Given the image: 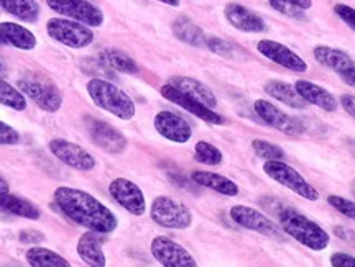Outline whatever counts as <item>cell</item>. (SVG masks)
<instances>
[{
	"label": "cell",
	"mask_w": 355,
	"mask_h": 267,
	"mask_svg": "<svg viewBox=\"0 0 355 267\" xmlns=\"http://www.w3.org/2000/svg\"><path fill=\"white\" fill-rule=\"evenodd\" d=\"M334 12L345 25H349V28L355 31V8L345 6V3H337L334 7Z\"/></svg>",
	"instance_id": "obj_38"
},
{
	"label": "cell",
	"mask_w": 355,
	"mask_h": 267,
	"mask_svg": "<svg viewBox=\"0 0 355 267\" xmlns=\"http://www.w3.org/2000/svg\"><path fill=\"white\" fill-rule=\"evenodd\" d=\"M152 255L155 261L165 267H196L198 262L186 248L166 237H157L152 241Z\"/></svg>",
	"instance_id": "obj_11"
},
{
	"label": "cell",
	"mask_w": 355,
	"mask_h": 267,
	"mask_svg": "<svg viewBox=\"0 0 355 267\" xmlns=\"http://www.w3.org/2000/svg\"><path fill=\"white\" fill-rule=\"evenodd\" d=\"M0 104L17 112H24L26 109V97L20 92V89H15L0 77Z\"/></svg>",
	"instance_id": "obj_31"
},
{
	"label": "cell",
	"mask_w": 355,
	"mask_h": 267,
	"mask_svg": "<svg viewBox=\"0 0 355 267\" xmlns=\"http://www.w3.org/2000/svg\"><path fill=\"white\" fill-rule=\"evenodd\" d=\"M352 194H354V195H355V181H354V182H352Z\"/></svg>",
	"instance_id": "obj_46"
},
{
	"label": "cell",
	"mask_w": 355,
	"mask_h": 267,
	"mask_svg": "<svg viewBox=\"0 0 355 267\" xmlns=\"http://www.w3.org/2000/svg\"><path fill=\"white\" fill-rule=\"evenodd\" d=\"M331 266L334 267H355V257L347 252H334L331 256Z\"/></svg>",
	"instance_id": "obj_39"
},
{
	"label": "cell",
	"mask_w": 355,
	"mask_h": 267,
	"mask_svg": "<svg viewBox=\"0 0 355 267\" xmlns=\"http://www.w3.org/2000/svg\"><path fill=\"white\" fill-rule=\"evenodd\" d=\"M109 194L112 195V199L119 203V205L125 208V210L128 213H132V215L141 217L146 212L145 195L135 182L123 179V177L114 179L109 184Z\"/></svg>",
	"instance_id": "obj_10"
},
{
	"label": "cell",
	"mask_w": 355,
	"mask_h": 267,
	"mask_svg": "<svg viewBox=\"0 0 355 267\" xmlns=\"http://www.w3.org/2000/svg\"><path fill=\"white\" fill-rule=\"evenodd\" d=\"M252 148H254L255 154L259 156V158L265 159V161H275V159L285 161L286 158V153L283 151V148H279L278 145H273L265 140H254L252 141Z\"/></svg>",
	"instance_id": "obj_34"
},
{
	"label": "cell",
	"mask_w": 355,
	"mask_h": 267,
	"mask_svg": "<svg viewBox=\"0 0 355 267\" xmlns=\"http://www.w3.org/2000/svg\"><path fill=\"white\" fill-rule=\"evenodd\" d=\"M86 125L92 141H94L97 146H101L104 151H107V153L119 154L127 148L125 136H123L119 130H115L112 125L99 122V120L94 118H87Z\"/></svg>",
	"instance_id": "obj_17"
},
{
	"label": "cell",
	"mask_w": 355,
	"mask_h": 267,
	"mask_svg": "<svg viewBox=\"0 0 355 267\" xmlns=\"http://www.w3.org/2000/svg\"><path fill=\"white\" fill-rule=\"evenodd\" d=\"M339 75H340V77H343V81H344L345 84H349L350 87L355 89V66H354L352 69L345 71V73L339 74Z\"/></svg>",
	"instance_id": "obj_42"
},
{
	"label": "cell",
	"mask_w": 355,
	"mask_h": 267,
	"mask_svg": "<svg viewBox=\"0 0 355 267\" xmlns=\"http://www.w3.org/2000/svg\"><path fill=\"white\" fill-rule=\"evenodd\" d=\"M268 2L275 10L290 19H303L304 12L313 7L311 0H268Z\"/></svg>",
	"instance_id": "obj_32"
},
{
	"label": "cell",
	"mask_w": 355,
	"mask_h": 267,
	"mask_svg": "<svg viewBox=\"0 0 355 267\" xmlns=\"http://www.w3.org/2000/svg\"><path fill=\"white\" fill-rule=\"evenodd\" d=\"M86 89L92 104L99 107V109L112 113L114 117L121 120H132L135 117L137 107L133 104V100L125 92L114 86L112 82L94 77L86 84Z\"/></svg>",
	"instance_id": "obj_3"
},
{
	"label": "cell",
	"mask_w": 355,
	"mask_h": 267,
	"mask_svg": "<svg viewBox=\"0 0 355 267\" xmlns=\"http://www.w3.org/2000/svg\"><path fill=\"white\" fill-rule=\"evenodd\" d=\"M340 104H343L345 112L355 118V95L344 93V95H340Z\"/></svg>",
	"instance_id": "obj_41"
},
{
	"label": "cell",
	"mask_w": 355,
	"mask_h": 267,
	"mask_svg": "<svg viewBox=\"0 0 355 267\" xmlns=\"http://www.w3.org/2000/svg\"><path fill=\"white\" fill-rule=\"evenodd\" d=\"M155 130H157L163 138H166L168 141H173V143L184 145L188 143L193 136V130H191L189 123L186 122L183 117L180 115L168 112V110H163L155 115L153 120Z\"/></svg>",
	"instance_id": "obj_16"
},
{
	"label": "cell",
	"mask_w": 355,
	"mask_h": 267,
	"mask_svg": "<svg viewBox=\"0 0 355 267\" xmlns=\"http://www.w3.org/2000/svg\"><path fill=\"white\" fill-rule=\"evenodd\" d=\"M0 44L17 48L21 51H32L37 48V38L25 26L13 21H2L0 24Z\"/></svg>",
	"instance_id": "obj_20"
},
{
	"label": "cell",
	"mask_w": 355,
	"mask_h": 267,
	"mask_svg": "<svg viewBox=\"0 0 355 267\" xmlns=\"http://www.w3.org/2000/svg\"><path fill=\"white\" fill-rule=\"evenodd\" d=\"M150 217L155 223L168 230H186L193 225L189 208L165 195H159L153 200Z\"/></svg>",
	"instance_id": "obj_7"
},
{
	"label": "cell",
	"mask_w": 355,
	"mask_h": 267,
	"mask_svg": "<svg viewBox=\"0 0 355 267\" xmlns=\"http://www.w3.org/2000/svg\"><path fill=\"white\" fill-rule=\"evenodd\" d=\"M102 233L89 230L78 241V255L84 261V264L92 267H104L107 264L104 249H102Z\"/></svg>",
	"instance_id": "obj_22"
},
{
	"label": "cell",
	"mask_w": 355,
	"mask_h": 267,
	"mask_svg": "<svg viewBox=\"0 0 355 267\" xmlns=\"http://www.w3.org/2000/svg\"><path fill=\"white\" fill-rule=\"evenodd\" d=\"M55 202L60 210L74 223L84 228L109 234L117 228V217L99 202L94 195L73 187H58L55 190Z\"/></svg>",
	"instance_id": "obj_1"
},
{
	"label": "cell",
	"mask_w": 355,
	"mask_h": 267,
	"mask_svg": "<svg viewBox=\"0 0 355 267\" xmlns=\"http://www.w3.org/2000/svg\"><path fill=\"white\" fill-rule=\"evenodd\" d=\"M295 89L306 104L316 105L321 110H324V112H336L337 107H339L336 97L324 87L318 86V84L300 79V81L295 82Z\"/></svg>",
	"instance_id": "obj_19"
},
{
	"label": "cell",
	"mask_w": 355,
	"mask_h": 267,
	"mask_svg": "<svg viewBox=\"0 0 355 267\" xmlns=\"http://www.w3.org/2000/svg\"><path fill=\"white\" fill-rule=\"evenodd\" d=\"M0 212L10 213V215H17L21 218H28V220H38L42 217V213H40L38 208L32 202L8 192L0 194Z\"/></svg>",
	"instance_id": "obj_26"
},
{
	"label": "cell",
	"mask_w": 355,
	"mask_h": 267,
	"mask_svg": "<svg viewBox=\"0 0 355 267\" xmlns=\"http://www.w3.org/2000/svg\"><path fill=\"white\" fill-rule=\"evenodd\" d=\"M257 50L266 59L277 62V64L293 71V73H306L308 71V62L303 57L291 51L285 44L273 42V39H261L257 44Z\"/></svg>",
	"instance_id": "obj_15"
},
{
	"label": "cell",
	"mask_w": 355,
	"mask_h": 267,
	"mask_svg": "<svg viewBox=\"0 0 355 267\" xmlns=\"http://www.w3.org/2000/svg\"><path fill=\"white\" fill-rule=\"evenodd\" d=\"M327 202L332 208H336L340 215L350 218V220H355V202L349 199L340 197V195H329L327 197Z\"/></svg>",
	"instance_id": "obj_35"
},
{
	"label": "cell",
	"mask_w": 355,
	"mask_h": 267,
	"mask_svg": "<svg viewBox=\"0 0 355 267\" xmlns=\"http://www.w3.org/2000/svg\"><path fill=\"white\" fill-rule=\"evenodd\" d=\"M194 159L198 163L206 164V166H219L224 156H222L220 149L216 148V146L206 143V141H199L194 146Z\"/></svg>",
	"instance_id": "obj_33"
},
{
	"label": "cell",
	"mask_w": 355,
	"mask_h": 267,
	"mask_svg": "<svg viewBox=\"0 0 355 267\" xmlns=\"http://www.w3.org/2000/svg\"><path fill=\"white\" fill-rule=\"evenodd\" d=\"M26 262L32 267H69V261H66L63 256H60L55 251H50L48 248H42L33 244L26 251Z\"/></svg>",
	"instance_id": "obj_29"
},
{
	"label": "cell",
	"mask_w": 355,
	"mask_h": 267,
	"mask_svg": "<svg viewBox=\"0 0 355 267\" xmlns=\"http://www.w3.org/2000/svg\"><path fill=\"white\" fill-rule=\"evenodd\" d=\"M20 141V135L10 125L0 122V145H17Z\"/></svg>",
	"instance_id": "obj_37"
},
{
	"label": "cell",
	"mask_w": 355,
	"mask_h": 267,
	"mask_svg": "<svg viewBox=\"0 0 355 267\" xmlns=\"http://www.w3.org/2000/svg\"><path fill=\"white\" fill-rule=\"evenodd\" d=\"M46 33L55 42L64 44V46L73 48V50H81L87 48L89 44L94 43V33L87 25L81 21L71 19H50L46 21Z\"/></svg>",
	"instance_id": "obj_5"
},
{
	"label": "cell",
	"mask_w": 355,
	"mask_h": 267,
	"mask_svg": "<svg viewBox=\"0 0 355 267\" xmlns=\"http://www.w3.org/2000/svg\"><path fill=\"white\" fill-rule=\"evenodd\" d=\"M17 87L44 112L56 113L63 107V95L50 79H44L37 74H28L17 82Z\"/></svg>",
	"instance_id": "obj_4"
},
{
	"label": "cell",
	"mask_w": 355,
	"mask_h": 267,
	"mask_svg": "<svg viewBox=\"0 0 355 267\" xmlns=\"http://www.w3.org/2000/svg\"><path fill=\"white\" fill-rule=\"evenodd\" d=\"M159 93H162L166 100H170L171 104H176L178 107H181V109L186 110V112L194 115V117L201 118L202 122L211 123V125H224L225 123V120L222 118L219 113H216L214 110L209 109V107L201 104V102L193 99V97L186 95L184 92L178 91L176 87L170 86V84L162 86V89H159Z\"/></svg>",
	"instance_id": "obj_12"
},
{
	"label": "cell",
	"mask_w": 355,
	"mask_h": 267,
	"mask_svg": "<svg viewBox=\"0 0 355 267\" xmlns=\"http://www.w3.org/2000/svg\"><path fill=\"white\" fill-rule=\"evenodd\" d=\"M173 33H175V37L178 39L191 44V46L201 48L206 46L207 43V38L206 35L202 33V30L199 28L198 25H194L189 19H186V17H180V19L173 24Z\"/></svg>",
	"instance_id": "obj_28"
},
{
	"label": "cell",
	"mask_w": 355,
	"mask_h": 267,
	"mask_svg": "<svg viewBox=\"0 0 355 267\" xmlns=\"http://www.w3.org/2000/svg\"><path fill=\"white\" fill-rule=\"evenodd\" d=\"M20 241L26 244H38L44 241V234L42 231L35 230H25L20 233Z\"/></svg>",
	"instance_id": "obj_40"
},
{
	"label": "cell",
	"mask_w": 355,
	"mask_h": 267,
	"mask_svg": "<svg viewBox=\"0 0 355 267\" xmlns=\"http://www.w3.org/2000/svg\"><path fill=\"white\" fill-rule=\"evenodd\" d=\"M157 2H162V3H165V6H170V7H180V0H157Z\"/></svg>",
	"instance_id": "obj_44"
},
{
	"label": "cell",
	"mask_w": 355,
	"mask_h": 267,
	"mask_svg": "<svg viewBox=\"0 0 355 267\" xmlns=\"http://www.w3.org/2000/svg\"><path fill=\"white\" fill-rule=\"evenodd\" d=\"M263 171L270 179L278 182L279 185L286 187V189H290L291 192L300 195V197H303L304 200H309V202H316V200H319L318 190L314 189V187L311 185L295 167H291L290 164H286L285 161H279V159L265 161Z\"/></svg>",
	"instance_id": "obj_6"
},
{
	"label": "cell",
	"mask_w": 355,
	"mask_h": 267,
	"mask_svg": "<svg viewBox=\"0 0 355 267\" xmlns=\"http://www.w3.org/2000/svg\"><path fill=\"white\" fill-rule=\"evenodd\" d=\"M48 148L56 159L78 171H92L96 167L94 156L68 140H51Z\"/></svg>",
	"instance_id": "obj_13"
},
{
	"label": "cell",
	"mask_w": 355,
	"mask_h": 267,
	"mask_svg": "<svg viewBox=\"0 0 355 267\" xmlns=\"http://www.w3.org/2000/svg\"><path fill=\"white\" fill-rule=\"evenodd\" d=\"M279 225L288 237L296 239L311 251H324L331 243V237L326 230L321 228L316 221L309 220L303 213L286 207L278 215Z\"/></svg>",
	"instance_id": "obj_2"
},
{
	"label": "cell",
	"mask_w": 355,
	"mask_h": 267,
	"mask_svg": "<svg viewBox=\"0 0 355 267\" xmlns=\"http://www.w3.org/2000/svg\"><path fill=\"white\" fill-rule=\"evenodd\" d=\"M206 46L209 48V50H211L212 53H216V55L224 56V57H234L235 48H234L230 43L224 42V39L216 38V37H211V38H207Z\"/></svg>",
	"instance_id": "obj_36"
},
{
	"label": "cell",
	"mask_w": 355,
	"mask_h": 267,
	"mask_svg": "<svg viewBox=\"0 0 355 267\" xmlns=\"http://www.w3.org/2000/svg\"><path fill=\"white\" fill-rule=\"evenodd\" d=\"M191 179H193L194 184L214 190V192H219L225 197H237L239 195V185L234 181L227 179V177L216 174V172L194 171L191 174Z\"/></svg>",
	"instance_id": "obj_24"
},
{
	"label": "cell",
	"mask_w": 355,
	"mask_h": 267,
	"mask_svg": "<svg viewBox=\"0 0 355 267\" xmlns=\"http://www.w3.org/2000/svg\"><path fill=\"white\" fill-rule=\"evenodd\" d=\"M255 112L259 117L263 120L266 125L275 128V130L285 133V135L290 136H296L301 135L304 131L303 125H301L300 120L291 118L290 115H286L283 110H279L277 105L272 104V102L259 99L254 104Z\"/></svg>",
	"instance_id": "obj_14"
},
{
	"label": "cell",
	"mask_w": 355,
	"mask_h": 267,
	"mask_svg": "<svg viewBox=\"0 0 355 267\" xmlns=\"http://www.w3.org/2000/svg\"><path fill=\"white\" fill-rule=\"evenodd\" d=\"M265 92L268 93L272 99L282 102V104L291 107V109L303 110L304 107L308 105L303 99H301L300 93L296 92L295 86H291V84H288V82H283V81L266 82L265 84Z\"/></svg>",
	"instance_id": "obj_25"
},
{
	"label": "cell",
	"mask_w": 355,
	"mask_h": 267,
	"mask_svg": "<svg viewBox=\"0 0 355 267\" xmlns=\"http://www.w3.org/2000/svg\"><path fill=\"white\" fill-rule=\"evenodd\" d=\"M7 62L2 59V57H0V77H3V75L7 74Z\"/></svg>",
	"instance_id": "obj_45"
},
{
	"label": "cell",
	"mask_w": 355,
	"mask_h": 267,
	"mask_svg": "<svg viewBox=\"0 0 355 267\" xmlns=\"http://www.w3.org/2000/svg\"><path fill=\"white\" fill-rule=\"evenodd\" d=\"M46 3L53 12L60 13L64 19L81 21L87 26L104 24V13L89 0H46Z\"/></svg>",
	"instance_id": "obj_8"
},
{
	"label": "cell",
	"mask_w": 355,
	"mask_h": 267,
	"mask_svg": "<svg viewBox=\"0 0 355 267\" xmlns=\"http://www.w3.org/2000/svg\"><path fill=\"white\" fill-rule=\"evenodd\" d=\"M8 184H7V181L3 179V177H0V194H7L8 192Z\"/></svg>",
	"instance_id": "obj_43"
},
{
	"label": "cell",
	"mask_w": 355,
	"mask_h": 267,
	"mask_svg": "<svg viewBox=\"0 0 355 267\" xmlns=\"http://www.w3.org/2000/svg\"><path fill=\"white\" fill-rule=\"evenodd\" d=\"M168 84L176 87L178 91L184 92L186 95L199 100L201 104L209 107L212 110L217 107V97L214 95V92H212L206 84L199 82L196 79L186 77V75H173V77L168 79Z\"/></svg>",
	"instance_id": "obj_21"
},
{
	"label": "cell",
	"mask_w": 355,
	"mask_h": 267,
	"mask_svg": "<svg viewBox=\"0 0 355 267\" xmlns=\"http://www.w3.org/2000/svg\"><path fill=\"white\" fill-rule=\"evenodd\" d=\"M0 7L26 24H37L42 13L37 0H0Z\"/></svg>",
	"instance_id": "obj_27"
},
{
	"label": "cell",
	"mask_w": 355,
	"mask_h": 267,
	"mask_svg": "<svg viewBox=\"0 0 355 267\" xmlns=\"http://www.w3.org/2000/svg\"><path fill=\"white\" fill-rule=\"evenodd\" d=\"M99 57L107 68L119 71V73H123V74L139 73V64H137V62L133 61L127 53H123L121 50H104L99 55Z\"/></svg>",
	"instance_id": "obj_30"
},
{
	"label": "cell",
	"mask_w": 355,
	"mask_h": 267,
	"mask_svg": "<svg viewBox=\"0 0 355 267\" xmlns=\"http://www.w3.org/2000/svg\"><path fill=\"white\" fill-rule=\"evenodd\" d=\"M354 154H355V151H354Z\"/></svg>",
	"instance_id": "obj_47"
},
{
	"label": "cell",
	"mask_w": 355,
	"mask_h": 267,
	"mask_svg": "<svg viewBox=\"0 0 355 267\" xmlns=\"http://www.w3.org/2000/svg\"><path fill=\"white\" fill-rule=\"evenodd\" d=\"M230 218L242 228L255 231V233L263 234V237H270L275 239H279L282 231H279L278 225L273 220H270L265 213H261L257 208L247 207V205H235L230 208Z\"/></svg>",
	"instance_id": "obj_9"
},
{
	"label": "cell",
	"mask_w": 355,
	"mask_h": 267,
	"mask_svg": "<svg viewBox=\"0 0 355 267\" xmlns=\"http://www.w3.org/2000/svg\"><path fill=\"white\" fill-rule=\"evenodd\" d=\"M313 55L314 59H316L319 64H322L324 68L336 71L337 74H343L355 66V61L347 55V53L336 50V48L331 46H316L313 50Z\"/></svg>",
	"instance_id": "obj_23"
},
{
	"label": "cell",
	"mask_w": 355,
	"mask_h": 267,
	"mask_svg": "<svg viewBox=\"0 0 355 267\" xmlns=\"http://www.w3.org/2000/svg\"><path fill=\"white\" fill-rule=\"evenodd\" d=\"M224 13L229 24L243 33H263L266 30L265 20L241 3H229L225 6Z\"/></svg>",
	"instance_id": "obj_18"
}]
</instances>
